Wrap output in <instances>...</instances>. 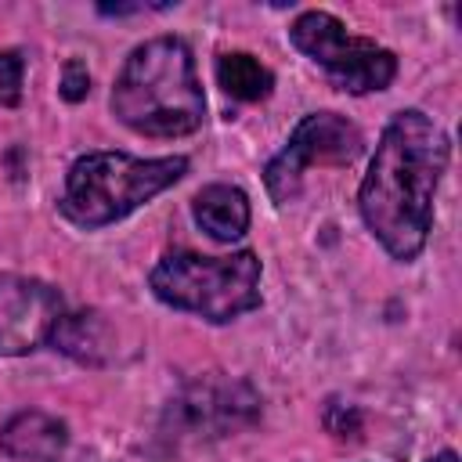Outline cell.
Returning a JSON list of instances; mask_svg holds the SVG:
<instances>
[{"label": "cell", "mask_w": 462, "mask_h": 462, "mask_svg": "<svg viewBox=\"0 0 462 462\" xmlns=\"http://www.w3.org/2000/svg\"><path fill=\"white\" fill-rule=\"evenodd\" d=\"M112 112L144 137H180L199 130L206 97L188 43L155 36L134 47L112 87Z\"/></svg>", "instance_id": "cell-2"}, {"label": "cell", "mask_w": 462, "mask_h": 462, "mask_svg": "<svg viewBox=\"0 0 462 462\" xmlns=\"http://www.w3.org/2000/svg\"><path fill=\"white\" fill-rule=\"evenodd\" d=\"M51 343L83 365H112L116 346H119V332L112 328V321L101 310H76V314L58 318Z\"/></svg>", "instance_id": "cell-10"}, {"label": "cell", "mask_w": 462, "mask_h": 462, "mask_svg": "<svg viewBox=\"0 0 462 462\" xmlns=\"http://www.w3.org/2000/svg\"><path fill=\"white\" fill-rule=\"evenodd\" d=\"M184 173V155L134 159L126 152H87L69 166L61 213L76 227H105L177 184Z\"/></svg>", "instance_id": "cell-3"}, {"label": "cell", "mask_w": 462, "mask_h": 462, "mask_svg": "<svg viewBox=\"0 0 462 462\" xmlns=\"http://www.w3.org/2000/svg\"><path fill=\"white\" fill-rule=\"evenodd\" d=\"M69 444V426L47 411H18L0 426V451L18 462H58Z\"/></svg>", "instance_id": "cell-9"}, {"label": "cell", "mask_w": 462, "mask_h": 462, "mask_svg": "<svg viewBox=\"0 0 462 462\" xmlns=\"http://www.w3.org/2000/svg\"><path fill=\"white\" fill-rule=\"evenodd\" d=\"M430 462H458V455H455V451H440V455H433Z\"/></svg>", "instance_id": "cell-15"}, {"label": "cell", "mask_w": 462, "mask_h": 462, "mask_svg": "<svg viewBox=\"0 0 462 462\" xmlns=\"http://www.w3.org/2000/svg\"><path fill=\"white\" fill-rule=\"evenodd\" d=\"M90 94V72H87V65L83 61H69L65 65V72H61V97L65 101H83Z\"/></svg>", "instance_id": "cell-14"}, {"label": "cell", "mask_w": 462, "mask_h": 462, "mask_svg": "<svg viewBox=\"0 0 462 462\" xmlns=\"http://www.w3.org/2000/svg\"><path fill=\"white\" fill-rule=\"evenodd\" d=\"M25 61L18 51H0V105H18Z\"/></svg>", "instance_id": "cell-13"}, {"label": "cell", "mask_w": 462, "mask_h": 462, "mask_svg": "<svg viewBox=\"0 0 462 462\" xmlns=\"http://www.w3.org/2000/svg\"><path fill=\"white\" fill-rule=\"evenodd\" d=\"M260 419V393L224 372H206L188 379L166 404L159 419V444L166 451H191L224 440Z\"/></svg>", "instance_id": "cell-5"}, {"label": "cell", "mask_w": 462, "mask_h": 462, "mask_svg": "<svg viewBox=\"0 0 462 462\" xmlns=\"http://www.w3.org/2000/svg\"><path fill=\"white\" fill-rule=\"evenodd\" d=\"M65 314L61 292L40 278L0 274V354L18 357L51 339Z\"/></svg>", "instance_id": "cell-8"}, {"label": "cell", "mask_w": 462, "mask_h": 462, "mask_svg": "<svg viewBox=\"0 0 462 462\" xmlns=\"http://www.w3.org/2000/svg\"><path fill=\"white\" fill-rule=\"evenodd\" d=\"M217 83L224 87V94L238 97V101H263L274 87V76L253 54L227 51V54L217 58Z\"/></svg>", "instance_id": "cell-12"}, {"label": "cell", "mask_w": 462, "mask_h": 462, "mask_svg": "<svg viewBox=\"0 0 462 462\" xmlns=\"http://www.w3.org/2000/svg\"><path fill=\"white\" fill-rule=\"evenodd\" d=\"M448 155V134L426 112L404 108L386 123L361 180L357 209L393 260H415L422 253Z\"/></svg>", "instance_id": "cell-1"}, {"label": "cell", "mask_w": 462, "mask_h": 462, "mask_svg": "<svg viewBox=\"0 0 462 462\" xmlns=\"http://www.w3.org/2000/svg\"><path fill=\"white\" fill-rule=\"evenodd\" d=\"M195 224L213 238V242H235L249 227V199L235 184H209L195 195L191 202Z\"/></svg>", "instance_id": "cell-11"}, {"label": "cell", "mask_w": 462, "mask_h": 462, "mask_svg": "<svg viewBox=\"0 0 462 462\" xmlns=\"http://www.w3.org/2000/svg\"><path fill=\"white\" fill-rule=\"evenodd\" d=\"M289 40L314 65H321L339 90L372 94L390 87V79L397 76V58L386 47H379L368 36L346 32V25L328 11H303L292 22Z\"/></svg>", "instance_id": "cell-6"}, {"label": "cell", "mask_w": 462, "mask_h": 462, "mask_svg": "<svg viewBox=\"0 0 462 462\" xmlns=\"http://www.w3.org/2000/svg\"><path fill=\"white\" fill-rule=\"evenodd\" d=\"M365 148L361 130L339 112H310L296 123L285 148L267 162L263 180L274 202H289L310 166H350Z\"/></svg>", "instance_id": "cell-7"}, {"label": "cell", "mask_w": 462, "mask_h": 462, "mask_svg": "<svg viewBox=\"0 0 462 462\" xmlns=\"http://www.w3.org/2000/svg\"><path fill=\"white\" fill-rule=\"evenodd\" d=\"M148 285L166 307L191 310L220 325L260 307V260L249 249L231 256H202L177 249L152 267Z\"/></svg>", "instance_id": "cell-4"}]
</instances>
